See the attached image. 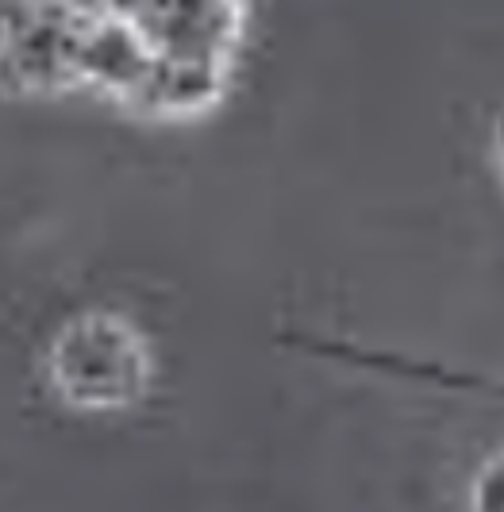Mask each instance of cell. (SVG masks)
<instances>
[{
	"mask_svg": "<svg viewBox=\"0 0 504 512\" xmlns=\"http://www.w3.org/2000/svg\"><path fill=\"white\" fill-rule=\"evenodd\" d=\"M47 378L58 401L77 412H127L151 393V343L124 312L85 308L51 335Z\"/></svg>",
	"mask_w": 504,
	"mask_h": 512,
	"instance_id": "obj_1",
	"label": "cell"
},
{
	"mask_svg": "<svg viewBox=\"0 0 504 512\" xmlns=\"http://www.w3.org/2000/svg\"><path fill=\"white\" fill-rule=\"evenodd\" d=\"M93 8L77 0H12L0 12V93L54 97L81 89Z\"/></svg>",
	"mask_w": 504,
	"mask_h": 512,
	"instance_id": "obj_2",
	"label": "cell"
},
{
	"mask_svg": "<svg viewBox=\"0 0 504 512\" xmlns=\"http://www.w3.org/2000/svg\"><path fill=\"white\" fill-rule=\"evenodd\" d=\"M493 158H497V170H501L504 181V108L501 116H497V124H493Z\"/></svg>",
	"mask_w": 504,
	"mask_h": 512,
	"instance_id": "obj_8",
	"label": "cell"
},
{
	"mask_svg": "<svg viewBox=\"0 0 504 512\" xmlns=\"http://www.w3.org/2000/svg\"><path fill=\"white\" fill-rule=\"evenodd\" d=\"M293 343L324 355V359L347 362L358 370H374V374H389V378H401V382H420L447 389V393H470V397L478 393V397L504 401V378L481 374V370H458L451 362L412 359L404 351H381V347H362V343H343V339H301V335H293Z\"/></svg>",
	"mask_w": 504,
	"mask_h": 512,
	"instance_id": "obj_5",
	"label": "cell"
},
{
	"mask_svg": "<svg viewBox=\"0 0 504 512\" xmlns=\"http://www.w3.org/2000/svg\"><path fill=\"white\" fill-rule=\"evenodd\" d=\"M154 66H158V54L120 12L112 8L93 12V24L81 47V85H93L112 101L135 108Z\"/></svg>",
	"mask_w": 504,
	"mask_h": 512,
	"instance_id": "obj_4",
	"label": "cell"
},
{
	"mask_svg": "<svg viewBox=\"0 0 504 512\" xmlns=\"http://www.w3.org/2000/svg\"><path fill=\"white\" fill-rule=\"evenodd\" d=\"M120 12L158 58H216L235 62L243 43V0H104Z\"/></svg>",
	"mask_w": 504,
	"mask_h": 512,
	"instance_id": "obj_3",
	"label": "cell"
},
{
	"mask_svg": "<svg viewBox=\"0 0 504 512\" xmlns=\"http://www.w3.org/2000/svg\"><path fill=\"white\" fill-rule=\"evenodd\" d=\"M466 512H504V447L478 466L466 489Z\"/></svg>",
	"mask_w": 504,
	"mask_h": 512,
	"instance_id": "obj_7",
	"label": "cell"
},
{
	"mask_svg": "<svg viewBox=\"0 0 504 512\" xmlns=\"http://www.w3.org/2000/svg\"><path fill=\"white\" fill-rule=\"evenodd\" d=\"M231 85V62L216 58H158L143 97L135 101L139 112L162 120H193L212 112L224 101Z\"/></svg>",
	"mask_w": 504,
	"mask_h": 512,
	"instance_id": "obj_6",
	"label": "cell"
}]
</instances>
